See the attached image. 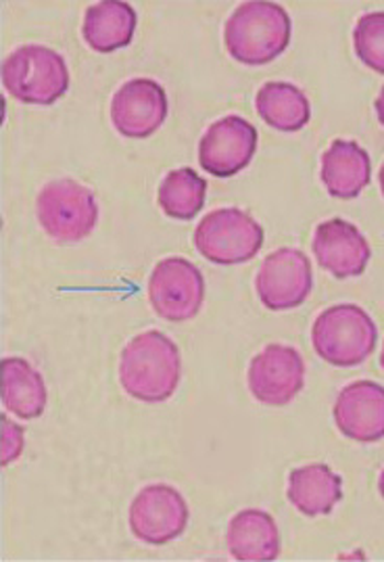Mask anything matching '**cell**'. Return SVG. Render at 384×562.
Instances as JSON below:
<instances>
[{
    "label": "cell",
    "mask_w": 384,
    "mask_h": 562,
    "mask_svg": "<svg viewBox=\"0 0 384 562\" xmlns=\"http://www.w3.org/2000/svg\"><path fill=\"white\" fill-rule=\"evenodd\" d=\"M182 379L180 349L168 335L147 330L122 349L120 383L129 397L147 404L168 402Z\"/></svg>",
    "instance_id": "cell-1"
},
{
    "label": "cell",
    "mask_w": 384,
    "mask_h": 562,
    "mask_svg": "<svg viewBox=\"0 0 384 562\" xmlns=\"http://www.w3.org/2000/svg\"><path fill=\"white\" fill-rule=\"evenodd\" d=\"M293 23L278 2H242L228 18L224 44L228 55L240 66L272 64L291 44Z\"/></svg>",
    "instance_id": "cell-2"
},
{
    "label": "cell",
    "mask_w": 384,
    "mask_h": 562,
    "mask_svg": "<svg viewBox=\"0 0 384 562\" xmlns=\"http://www.w3.org/2000/svg\"><path fill=\"white\" fill-rule=\"evenodd\" d=\"M379 328L372 316L353 303L324 310L312 326V346L330 367L355 368L376 349Z\"/></svg>",
    "instance_id": "cell-3"
},
{
    "label": "cell",
    "mask_w": 384,
    "mask_h": 562,
    "mask_svg": "<svg viewBox=\"0 0 384 562\" xmlns=\"http://www.w3.org/2000/svg\"><path fill=\"white\" fill-rule=\"evenodd\" d=\"M2 85L25 105H53L69 90L64 57L44 44H23L2 64Z\"/></svg>",
    "instance_id": "cell-4"
},
{
    "label": "cell",
    "mask_w": 384,
    "mask_h": 562,
    "mask_svg": "<svg viewBox=\"0 0 384 562\" xmlns=\"http://www.w3.org/2000/svg\"><path fill=\"white\" fill-rule=\"evenodd\" d=\"M263 237L256 217L236 207H222L199 222L194 247L215 266H240L261 251Z\"/></svg>",
    "instance_id": "cell-5"
},
{
    "label": "cell",
    "mask_w": 384,
    "mask_h": 562,
    "mask_svg": "<svg viewBox=\"0 0 384 562\" xmlns=\"http://www.w3.org/2000/svg\"><path fill=\"white\" fill-rule=\"evenodd\" d=\"M44 233L59 243H80L92 235L99 222L97 196L76 180L48 182L36 201Z\"/></svg>",
    "instance_id": "cell-6"
},
{
    "label": "cell",
    "mask_w": 384,
    "mask_h": 562,
    "mask_svg": "<svg viewBox=\"0 0 384 562\" xmlns=\"http://www.w3.org/2000/svg\"><path fill=\"white\" fill-rule=\"evenodd\" d=\"M149 302L155 314L168 323L192 321L205 302V279L184 258H166L155 266L149 279Z\"/></svg>",
    "instance_id": "cell-7"
},
{
    "label": "cell",
    "mask_w": 384,
    "mask_h": 562,
    "mask_svg": "<svg viewBox=\"0 0 384 562\" xmlns=\"http://www.w3.org/2000/svg\"><path fill=\"white\" fill-rule=\"evenodd\" d=\"M189 504L171 485H149L129 504V529L136 540L166 546L178 540L189 525Z\"/></svg>",
    "instance_id": "cell-8"
},
{
    "label": "cell",
    "mask_w": 384,
    "mask_h": 562,
    "mask_svg": "<svg viewBox=\"0 0 384 562\" xmlns=\"http://www.w3.org/2000/svg\"><path fill=\"white\" fill-rule=\"evenodd\" d=\"M257 295L272 312L295 310L305 303L314 289V270L309 258L295 247H282L259 266Z\"/></svg>",
    "instance_id": "cell-9"
},
{
    "label": "cell",
    "mask_w": 384,
    "mask_h": 562,
    "mask_svg": "<svg viewBox=\"0 0 384 562\" xmlns=\"http://www.w3.org/2000/svg\"><path fill=\"white\" fill-rule=\"evenodd\" d=\"M247 383L259 404L286 406L305 385V362L295 347L272 344L251 360Z\"/></svg>",
    "instance_id": "cell-10"
},
{
    "label": "cell",
    "mask_w": 384,
    "mask_h": 562,
    "mask_svg": "<svg viewBox=\"0 0 384 562\" xmlns=\"http://www.w3.org/2000/svg\"><path fill=\"white\" fill-rule=\"evenodd\" d=\"M256 151V126L240 115H226L203 134L199 164L215 178H233L253 161Z\"/></svg>",
    "instance_id": "cell-11"
},
{
    "label": "cell",
    "mask_w": 384,
    "mask_h": 562,
    "mask_svg": "<svg viewBox=\"0 0 384 562\" xmlns=\"http://www.w3.org/2000/svg\"><path fill=\"white\" fill-rule=\"evenodd\" d=\"M168 94L150 78H134L111 101L113 128L126 138H149L168 120Z\"/></svg>",
    "instance_id": "cell-12"
},
{
    "label": "cell",
    "mask_w": 384,
    "mask_h": 562,
    "mask_svg": "<svg viewBox=\"0 0 384 562\" xmlns=\"http://www.w3.org/2000/svg\"><path fill=\"white\" fill-rule=\"evenodd\" d=\"M312 251L321 270L335 279L360 277L372 258V247L358 226L335 217L321 222L312 238Z\"/></svg>",
    "instance_id": "cell-13"
},
{
    "label": "cell",
    "mask_w": 384,
    "mask_h": 562,
    "mask_svg": "<svg viewBox=\"0 0 384 562\" xmlns=\"http://www.w3.org/2000/svg\"><path fill=\"white\" fill-rule=\"evenodd\" d=\"M337 429L353 441L384 439V387L374 381H355L339 393L335 408Z\"/></svg>",
    "instance_id": "cell-14"
},
{
    "label": "cell",
    "mask_w": 384,
    "mask_h": 562,
    "mask_svg": "<svg viewBox=\"0 0 384 562\" xmlns=\"http://www.w3.org/2000/svg\"><path fill=\"white\" fill-rule=\"evenodd\" d=\"M372 180L370 155L355 140L337 138L321 155V182L328 195L351 201Z\"/></svg>",
    "instance_id": "cell-15"
},
{
    "label": "cell",
    "mask_w": 384,
    "mask_h": 562,
    "mask_svg": "<svg viewBox=\"0 0 384 562\" xmlns=\"http://www.w3.org/2000/svg\"><path fill=\"white\" fill-rule=\"evenodd\" d=\"M228 550L242 562H270L280 557V531L276 520L259 508L240 510L228 525Z\"/></svg>",
    "instance_id": "cell-16"
},
{
    "label": "cell",
    "mask_w": 384,
    "mask_h": 562,
    "mask_svg": "<svg viewBox=\"0 0 384 562\" xmlns=\"http://www.w3.org/2000/svg\"><path fill=\"white\" fill-rule=\"evenodd\" d=\"M289 502L305 517H326L342 499V479L328 464H305L289 476Z\"/></svg>",
    "instance_id": "cell-17"
},
{
    "label": "cell",
    "mask_w": 384,
    "mask_h": 562,
    "mask_svg": "<svg viewBox=\"0 0 384 562\" xmlns=\"http://www.w3.org/2000/svg\"><path fill=\"white\" fill-rule=\"evenodd\" d=\"M136 11L129 2H94L86 9L82 36L94 53H115L134 41Z\"/></svg>",
    "instance_id": "cell-18"
},
{
    "label": "cell",
    "mask_w": 384,
    "mask_h": 562,
    "mask_svg": "<svg viewBox=\"0 0 384 562\" xmlns=\"http://www.w3.org/2000/svg\"><path fill=\"white\" fill-rule=\"evenodd\" d=\"M48 391L43 374L23 358L2 360V404L22 420L43 416Z\"/></svg>",
    "instance_id": "cell-19"
},
{
    "label": "cell",
    "mask_w": 384,
    "mask_h": 562,
    "mask_svg": "<svg viewBox=\"0 0 384 562\" xmlns=\"http://www.w3.org/2000/svg\"><path fill=\"white\" fill-rule=\"evenodd\" d=\"M259 117L278 132H300L312 120L309 99L291 82H268L256 97Z\"/></svg>",
    "instance_id": "cell-20"
},
{
    "label": "cell",
    "mask_w": 384,
    "mask_h": 562,
    "mask_svg": "<svg viewBox=\"0 0 384 562\" xmlns=\"http://www.w3.org/2000/svg\"><path fill=\"white\" fill-rule=\"evenodd\" d=\"M207 182L192 168L173 170L163 178L157 191V201L163 214L173 220H194L205 207Z\"/></svg>",
    "instance_id": "cell-21"
},
{
    "label": "cell",
    "mask_w": 384,
    "mask_h": 562,
    "mask_svg": "<svg viewBox=\"0 0 384 562\" xmlns=\"http://www.w3.org/2000/svg\"><path fill=\"white\" fill-rule=\"evenodd\" d=\"M353 46L363 66L384 76V11H374L358 20Z\"/></svg>",
    "instance_id": "cell-22"
},
{
    "label": "cell",
    "mask_w": 384,
    "mask_h": 562,
    "mask_svg": "<svg viewBox=\"0 0 384 562\" xmlns=\"http://www.w3.org/2000/svg\"><path fill=\"white\" fill-rule=\"evenodd\" d=\"M23 452V429L7 414L2 416V467H9Z\"/></svg>",
    "instance_id": "cell-23"
},
{
    "label": "cell",
    "mask_w": 384,
    "mask_h": 562,
    "mask_svg": "<svg viewBox=\"0 0 384 562\" xmlns=\"http://www.w3.org/2000/svg\"><path fill=\"white\" fill-rule=\"evenodd\" d=\"M374 108H376V115H379V122L384 126V87L381 90V94H379V99H376V103H374Z\"/></svg>",
    "instance_id": "cell-24"
},
{
    "label": "cell",
    "mask_w": 384,
    "mask_h": 562,
    "mask_svg": "<svg viewBox=\"0 0 384 562\" xmlns=\"http://www.w3.org/2000/svg\"><path fill=\"white\" fill-rule=\"evenodd\" d=\"M379 492H381V496L384 499V471L381 473V479H379Z\"/></svg>",
    "instance_id": "cell-25"
},
{
    "label": "cell",
    "mask_w": 384,
    "mask_h": 562,
    "mask_svg": "<svg viewBox=\"0 0 384 562\" xmlns=\"http://www.w3.org/2000/svg\"><path fill=\"white\" fill-rule=\"evenodd\" d=\"M379 182H381V191H383L384 196V164L383 168H381V173H379Z\"/></svg>",
    "instance_id": "cell-26"
},
{
    "label": "cell",
    "mask_w": 384,
    "mask_h": 562,
    "mask_svg": "<svg viewBox=\"0 0 384 562\" xmlns=\"http://www.w3.org/2000/svg\"><path fill=\"white\" fill-rule=\"evenodd\" d=\"M381 367H383V370H384V346H383V353H381Z\"/></svg>",
    "instance_id": "cell-27"
}]
</instances>
